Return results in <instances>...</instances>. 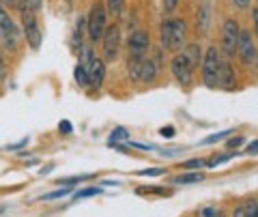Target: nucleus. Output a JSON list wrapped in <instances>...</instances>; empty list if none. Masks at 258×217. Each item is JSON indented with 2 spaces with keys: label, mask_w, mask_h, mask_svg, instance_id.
Instances as JSON below:
<instances>
[{
  "label": "nucleus",
  "mask_w": 258,
  "mask_h": 217,
  "mask_svg": "<svg viewBox=\"0 0 258 217\" xmlns=\"http://www.w3.org/2000/svg\"><path fill=\"white\" fill-rule=\"evenodd\" d=\"M185 33H187V24L181 18L166 20L159 28V41L161 47L168 52H181L185 47Z\"/></svg>",
  "instance_id": "f257e3e1"
},
{
  "label": "nucleus",
  "mask_w": 258,
  "mask_h": 217,
  "mask_svg": "<svg viewBox=\"0 0 258 217\" xmlns=\"http://www.w3.org/2000/svg\"><path fill=\"white\" fill-rule=\"evenodd\" d=\"M86 28H88V39H91L93 43L101 41V37L108 28V11L101 3H95L91 7L88 18H86Z\"/></svg>",
  "instance_id": "f03ea898"
},
{
  "label": "nucleus",
  "mask_w": 258,
  "mask_h": 217,
  "mask_svg": "<svg viewBox=\"0 0 258 217\" xmlns=\"http://www.w3.org/2000/svg\"><path fill=\"white\" fill-rule=\"evenodd\" d=\"M220 50L215 45H211L209 50L203 54V80L209 88H215L217 86V74H220Z\"/></svg>",
  "instance_id": "7ed1b4c3"
},
{
  "label": "nucleus",
  "mask_w": 258,
  "mask_h": 217,
  "mask_svg": "<svg viewBox=\"0 0 258 217\" xmlns=\"http://www.w3.org/2000/svg\"><path fill=\"white\" fill-rule=\"evenodd\" d=\"M235 54L239 56L241 65H256V43H254V33L249 30H239V39H237V50Z\"/></svg>",
  "instance_id": "20e7f679"
},
{
  "label": "nucleus",
  "mask_w": 258,
  "mask_h": 217,
  "mask_svg": "<svg viewBox=\"0 0 258 217\" xmlns=\"http://www.w3.org/2000/svg\"><path fill=\"white\" fill-rule=\"evenodd\" d=\"M103 41V60H116L118 58V50H120V28L116 24H112V26L106 28V33L101 37Z\"/></svg>",
  "instance_id": "39448f33"
},
{
  "label": "nucleus",
  "mask_w": 258,
  "mask_h": 217,
  "mask_svg": "<svg viewBox=\"0 0 258 217\" xmlns=\"http://www.w3.org/2000/svg\"><path fill=\"white\" fill-rule=\"evenodd\" d=\"M22 24H24V35H26L28 45L32 50H39V47H41V41H43V35H41V30H39L35 13L22 11Z\"/></svg>",
  "instance_id": "423d86ee"
},
{
  "label": "nucleus",
  "mask_w": 258,
  "mask_h": 217,
  "mask_svg": "<svg viewBox=\"0 0 258 217\" xmlns=\"http://www.w3.org/2000/svg\"><path fill=\"white\" fill-rule=\"evenodd\" d=\"M239 24L237 20H226L222 26V52L226 56H232L237 50V39H239Z\"/></svg>",
  "instance_id": "0eeeda50"
},
{
  "label": "nucleus",
  "mask_w": 258,
  "mask_h": 217,
  "mask_svg": "<svg viewBox=\"0 0 258 217\" xmlns=\"http://www.w3.org/2000/svg\"><path fill=\"white\" fill-rule=\"evenodd\" d=\"M151 47V37L147 30H134L129 37V58H147Z\"/></svg>",
  "instance_id": "6e6552de"
},
{
  "label": "nucleus",
  "mask_w": 258,
  "mask_h": 217,
  "mask_svg": "<svg viewBox=\"0 0 258 217\" xmlns=\"http://www.w3.org/2000/svg\"><path fill=\"white\" fill-rule=\"evenodd\" d=\"M170 69H172V76L176 78V82H179L181 86H191L194 69L187 65V60H185L181 54H174V56H172Z\"/></svg>",
  "instance_id": "1a4fd4ad"
},
{
  "label": "nucleus",
  "mask_w": 258,
  "mask_h": 217,
  "mask_svg": "<svg viewBox=\"0 0 258 217\" xmlns=\"http://www.w3.org/2000/svg\"><path fill=\"white\" fill-rule=\"evenodd\" d=\"M84 67H86V74H88V86L101 88L103 80H106V62L101 58H97V56H93Z\"/></svg>",
  "instance_id": "9d476101"
},
{
  "label": "nucleus",
  "mask_w": 258,
  "mask_h": 217,
  "mask_svg": "<svg viewBox=\"0 0 258 217\" xmlns=\"http://www.w3.org/2000/svg\"><path fill=\"white\" fill-rule=\"evenodd\" d=\"M217 86H222L224 91H232L237 86V76H235V69L228 60L220 62V74H217Z\"/></svg>",
  "instance_id": "9b49d317"
},
{
  "label": "nucleus",
  "mask_w": 258,
  "mask_h": 217,
  "mask_svg": "<svg viewBox=\"0 0 258 217\" xmlns=\"http://www.w3.org/2000/svg\"><path fill=\"white\" fill-rule=\"evenodd\" d=\"M181 56L187 60V65L191 69H198L200 62H203V47H200V43H187L183 47Z\"/></svg>",
  "instance_id": "f8f14e48"
},
{
  "label": "nucleus",
  "mask_w": 258,
  "mask_h": 217,
  "mask_svg": "<svg viewBox=\"0 0 258 217\" xmlns=\"http://www.w3.org/2000/svg\"><path fill=\"white\" fill-rule=\"evenodd\" d=\"M157 78V67L151 58H142V65H140V74H138V82L144 84H151L153 80Z\"/></svg>",
  "instance_id": "ddd939ff"
},
{
  "label": "nucleus",
  "mask_w": 258,
  "mask_h": 217,
  "mask_svg": "<svg viewBox=\"0 0 258 217\" xmlns=\"http://www.w3.org/2000/svg\"><path fill=\"white\" fill-rule=\"evenodd\" d=\"M0 30H3L5 35H18V30H15V24H13V20L9 18V13H7L3 7H0Z\"/></svg>",
  "instance_id": "4468645a"
},
{
  "label": "nucleus",
  "mask_w": 258,
  "mask_h": 217,
  "mask_svg": "<svg viewBox=\"0 0 258 217\" xmlns=\"http://www.w3.org/2000/svg\"><path fill=\"white\" fill-rule=\"evenodd\" d=\"M198 181H205V172H189V174H181L174 179L176 185H189V183H198Z\"/></svg>",
  "instance_id": "2eb2a0df"
},
{
  "label": "nucleus",
  "mask_w": 258,
  "mask_h": 217,
  "mask_svg": "<svg viewBox=\"0 0 258 217\" xmlns=\"http://www.w3.org/2000/svg\"><path fill=\"white\" fill-rule=\"evenodd\" d=\"M239 153L237 151H232V153H220V155L217 157H213V159H209L207 162V168H217L220 164H226V162H230L232 157H237Z\"/></svg>",
  "instance_id": "dca6fc26"
},
{
  "label": "nucleus",
  "mask_w": 258,
  "mask_h": 217,
  "mask_svg": "<svg viewBox=\"0 0 258 217\" xmlns=\"http://www.w3.org/2000/svg\"><path fill=\"white\" fill-rule=\"evenodd\" d=\"M140 65H142V58H129L127 60V74L134 82H138V74H140Z\"/></svg>",
  "instance_id": "f3484780"
},
{
  "label": "nucleus",
  "mask_w": 258,
  "mask_h": 217,
  "mask_svg": "<svg viewBox=\"0 0 258 217\" xmlns=\"http://www.w3.org/2000/svg\"><path fill=\"white\" fill-rule=\"evenodd\" d=\"M74 78H76V82L78 86H88V74H86V67L80 62V65H76L74 69Z\"/></svg>",
  "instance_id": "a211bd4d"
},
{
  "label": "nucleus",
  "mask_w": 258,
  "mask_h": 217,
  "mask_svg": "<svg viewBox=\"0 0 258 217\" xmlns=\"http://www.w3.org/2000/svg\"><path fill=\"white\" fill-rule=\"evenodd\" d=\"M101 187H84L80 191H74V200H82V198H91V196H99L101 194Z\"/></svg>",
  "instance_id": "6ab92c4d"
},
{
  "label": "nucleus",
  "mask_w": 258,
  "mask_h": 217,
  "mask_svg": "<svg viewBox=\"0 0 258 217\" xmlns=\"http://www.w3.org/2000/svg\"><path fill=\"white\" fill-rule=\"evenodd\" d=\"M123 140H129V129H125V127H116L114 131L110 133V142H123Z\"/></svg>",
  "instance_id": "aec40b11"
},
{
  "label": "nucleus",
  "mask_w": 258,
  "mask_h": 217,
  "mask_svg": "<svg viewBox=\"0 0 258 217\" xmlns=\"http://www.w3.org/2000/svg\"><path fill=\"white\" fill-rule=\"evenodd\" d=\"M125 7V0H106V11L108 13H120Z\"/></svg>",
  "instance_id": "412c9836"
},
{
  "label": "nucleus",
  "mask_w": 258,
  "mask_h": 217,
  "mask_svg": "<svg viewBox=\"0 0 258 217\" xmlns=\"http://www.w3.org/2000/svg\"><path fill=\"white\" fill-rule=\"evenodd\" d=\"M138 194H157V196H170L172 191L166 187H138Z\"/></svg>",
  "instance_id": "4be33fe9"
},
{
  "label": "nucleus",
  "mask_w": 258,
  "mask_h": 217,
  "mask_svg": "<svg viewBox=\"0 0 258 217\" xmlns=\"http://www.w3.org/2000/svg\"><path fill=\"white\" fill-rule=\"evenodd\" d=\"M69 194H74V187L56 189V191H52V194H45V196H43V200H56V198H64V196H69Z\"/></svg>",
  "instance_id": "5701e85b"
},
{
  "label": "nucleus",
  "mask_w": 258,
  "mask_h": 217,
  "mask_svg": "<svg viewBox=\"0 0 258 217\" xmlns=\"http://www.w3.org/2000/svg\"><path fill=\"white\" fill-rule=\"evenodd\" d=\"M232 131L230 129H226V131H220V133H213V135H209L207 140H203L200 144H203V147H207V144H213V142H220L222 138H226V135H230Z\"/></svg>",
  "instance_id": "b1692460"
},
{
  "label": "nucleus",
  "mask_w": 258,
  "mask_h": 217,
  "mask_svg": "<svg viewBox=\"0 0 258 217\" xmlns=\"http://www.w3.org/2000/svg\"><path fill=\"white\" fill-rule=\"evenodd\" d=\"M91 174H82V176H67V179H58V185H67V187H71V185H76L80 181H86Z\"/></svg>",
  "instance_id": "393cba45"
},
{
  "label": "nucleus",
  "mask_w": 258,
  "mask_h": 217,
  "mask_svg": "<svg viewBox=\"0 0 258 217\" xmlns=\"http://www.w3.org/2000/svg\"><path fill=\"white\" fill-rule=\"evenodd\" d=\"M84 24H86V20H80L78 24H76V30H74V43L80 47L82 45V28H84Z\"/></svg>",
  "instance_id": "a878e982"
},
{
  "label": "nucleus",
  "mask_w": 258,
  "mask_h": 217,
  "mask_svg": "<svg viewBox=\"0 0 258 217\" xmlns=\"http://www.w3.org/2000/svg\"><path fill=\"white\" fill-rule=\"evenodd\" d=\"M207 166V162H205V159H189V162H185L183 164V168H185V170H198V168H205Z\"/></svg>",
  "instance_id": "bb28decb"
},
{
  "label": "nucleus",
  "mask_w": 258,
  "mask_h": 217,
  "mask_svg": "<svg viewBox=\"0 0 258 217\" xmlns=\"http://www.w3.org/2000/svg\"><path fill=\"white\" fill-rule=\"evenodd\" d=\"M247 213H249V200L243 202V204H239L235 208V213H232V217H247Z\"/></svg>",
  "instance_id": "cd10ccee"
},
{
  "label": "nucleus",
  "mask_w": 258,
  "mask_h": 217,
  "mask_svg": "<svg viewBox=\"0 0 258 217\" xmlns=\"http://www.w3.org/2000/svg\"><path fill=\"white\" fill-rule=\"evenodd\" d=\"M166 170L164 168H149V170H140V172H136V174H140V176H159V174H164Z\"/></svg>",
  "instance_id": "c85d7f7f"
},
{
  "label": "nucleus",
  "mask_w": 258,
  "mask_h": 217,
  "mask_svg": "<svg viewBox=\"0 0 258 217\" xmlns=\"http://www.w3.org/2000/svg\"><path fill=\"white\" fill-rule=\"evenodd\" d=\"M198 15H200V30L205 33V30H207V22H209V18H207V15H209V9H207V7H203Z\"/></svg>",
  "instance_id": "c756f323"
},
{
  "label": "nucleus",
  "mask_w": 258,
  "mask_h": 217,
  "mask_svg": "<svg viewBox=\"0 0 258 217\" xmlns=\"http://www.w3.org/2000/svg\"><path fill=\"white\" fill-rule=\"evenodd\" d=\"M203 217H222V211L215 206H207V208H203Z\"/></svg>",
  "instance_id": "7c9ffc66"
},
{
  "label": "nucleus",
  "mask_w": 258,
  "mask_h": 217,
  "mask_svg": "<svg viewBox=\"0 0 258 217\" xmlns=\"http://www.w3.org/2000/svg\"><path fill=\"white\" fill-rule=\"evenodd\" d=\"M243 140H245L243 135H237V138H230V140H228V149L235 151L237 147H241V144H243Z\"/></svg>",
  "instance_id": "2f4dec72"
},
{
  "label": "nucleus",
  "mask_w": 258,
  "mask_h": 217,
  "mask_svg": "<svg viewBox=\"0 0 258 217\" xmlns=\"http://www.w3.org/2000/svg\"><path fill=\"white\" fill-rule=\"evenodd\" d=\"M176 5H179V0H164V9H166L168 13H172V11L176 9Z\"/></svg>",
  "instance_id": "473e14b6"
},
{
  "label": "nucleus",
  "mask_w": 258,
  "mask_h": 217,
  "mask_svg": "<svg viewBox=\"0 0 258 217\" xmlns=\"http://www.w3.org/2000/svg\"><path fill=\"white\" fill-rule=\"evenodd\" d=\"M256 151H258V142L252 140V142H249L247 147H245V153H247V155H256Z\"/></svg>",
  "instance_id": "72a5a7b5"
},
{
  "label": "nucleus",
  "mask_w": 258,
  "mask_h": 217,
  "mask_svg": "<svg viewBox=\"0 0 258 217\" xmlns=\"http://www.w3.org/2000/svg\"><path fill=\"white\" fill-rule=\"evenodd\" d=\"M247 217H258V208H256V198L249 200V213Z\"/></svg>",
  "instance_id": "f704fd0d"
},
{
  "label": "nucleus",
  "mask_w": 258,
  "mask_h": 217,
  "mask_svg": "<svg viewBox=\"0 0 258 217\" xmlns=\"http://www.w3.org/2000/svg\"><path fill=\"white\" fill-rule=\"evenodd\" d=\"M129 144L136 149H140V151H155V147H151V144H140V142H129Z\"/></svg>",
  "instance_id": "c9c22d12"
},
{
  "label": "nucleus",
  "mask_w": 258,
  "mask_h": 217,
  "mask_svg": "<svg viewBox=\"0 0 258 217\" xmlns=\"http://www.w3.org/2000/svg\"><path fill=\"white\" fill-rule=\"evenodd\" d=\"M58 129H60L62 133H71V123H69V120H62V123L58 125Z\"/></svg>",
  "instance_id": "e433bc0d"
},
{
  "label": "nucleus",
  "mask_w": 258,
  "mask_h": 217,
  "mask_svg": "<svg viewBox=\"0 0 258 217\" xmlns=\"http://www.w3.org/2000/svg\"><path fill=\"white\" fill-rule=\"evenodd\" d=\"M232 3H235V5L239 7V9H247V7H249V3H252V0H232Z\"/></svg>",
  "instance_id": "4c0bfd02"
},
{
  "label": "nucleus",
  "mask_w": 258,
  "mask_h": 217,
  "mask_svg": "<svg viewBox=\"0 0 258 217\" xmlns=\"http://www.w3.org/2000/svg\"><path fill=\"white\" fill-rule=\"evenodd\" d=\"M159 133H161V135H166V138H172V135H174V129H172V127H164V129H161Z\"/></svg>",
  "instance_id": "58836bf2"
},
{
  "label": "nucleus",
  "mask_w": 258,
  "mask_h": 217,
  "mask_svg": "<svg viewBox=\"0 0 258 217\" xmlns=\"http://www.w3.org/2000/svg\"><path fill=\"white\" fill-rule=\"evenodd\" d=\"M3 71H5V60L0 58V74H3Z\"/></svg>",
  "instance_id": "ea45409f"
}]
</instances>
